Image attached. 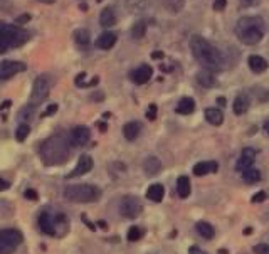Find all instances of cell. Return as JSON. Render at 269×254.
<instances>
[{"mask_svg": "<svg viewBox=\"0 0 269 254\" xmlns=\"http://www.w3.org/2000/svg\"><path fill=\"white\" fill-rule=\"evenodd\" d=\"M205 120L209 121L210 125H214V127H220V125L224 123V113L220 111L219 108H209L205 109Z\"/></svg>", "mask_w": 269, "mask_h": 254, "instance_id": "cell-21", "label": "cell"}, {"mask_svg": "<svg viewBox=\"0 0 269 254\" xmlns=\"http://www.w3.org/2000/svg\"><path fill=\"white\" fill-rule=\"evenodd\" d=\"M143 234H145V231L141 229V227H138V226H133V227H130V231H128V241L130 242H136V241H140L141 237H143Z\"/></svg>", "mask_w": 269, "mask_h": 254, "instance_id": "cell-33", "label": "cell"}, {"mask_svg": "<svg viewBox=\"0 0 269 254\" xmlns=\"http://www.w3.org/2000/svg\"><path fill=\"white\" fill-rule=\"evenodd\" d=\"M217 105H225V99L224 98H217Z\"/></svg>", "mask_w": 269, "mask_h": 254, "instance_id": "cell-48", "label": "cell"}, {"mask_svg": "<svg viewBox=\"0 0 269 254\" xmlns=\"http://www.w3.org/2000/svg\"><path fill=\"white\" fill-rule=\"evenodd\" d=\"M249 68H251V71L252 73H256V74H261V73H264L268 69V61L264 57H261V56H251L249 57Z\"/></svg>", "mask_w": 269, "mask_h": 254, "instance_id": "cell-20", "label": "cell"}, {"mask_svg": "<svg viewBox=\"0 0 269 254\" xmlns=\"http://www.w3.org/2000/svg\"><path fill=\"white\" fill-rule=\"evenodd\" d=\"M29 133H31V128H29V125H27V123L19 125V128H17V131H16V138H17V142H24V140L29 137Z\"/></svg>", "mask_w": 269, "mask_h": 254, "instance_id": "cell-34", "label": "cell"}, {"mask_svg": "<svg viewBox=\"0 0 269 254\" xmlns=\"http://www.w3.org/2000/svg\"><path fill=\"white\" fill-rule=\"evenodd\" d=\"M188 254H207V253H203L199 246H192V248L188 249Z\"/></svg>", "mask_w": 269, "mask_h": 254, "instance_id": "cell-42", "label": "cell"}, {"mask_svg": "<svg viewBox=\"0 0 269 254\" xmlns=\"http://www.w3.org/2000/svg\"><path fill=\"white\" fill-rule=\"evenodd\" d=\"M56 111H57V105H50L49 108L42 113V116H49V115H52V113H56Z\"/></svg>", "mask_w": 269, "mask_h": 254, "instance_id": "cell-40", "label": "cell"}, {"mask_svg": "<svg viewBox=\"0 0 269 254\" xmlns=\"http://www.w3.org/2000/svg\"><path fill=\"white\" fill-rule=\"evenodd\" d=\"M24 236L19 229H2L0 231V254H12L22 244Z\"/></svg>", "mask_w": 269, "mask_h": 254, "instance_id": "cell-7", "label": "cell"}, {"mask_svg": "<svg viewBox=\"0 0 269 254\" xmlns=\"http://www.w3.org/2000/svg\"><path fill=\"white\" fill-rule=\"evenodd\" d=\"M195 229H197V233L201 234L203 239H212L214 236H216V229L212 227V224L205 222V220H201V222H197Z\"/></svg>", "mask_w": 269, "mask_h": 254, "instance_id": "cell-27", "label": "cell"}, {"mask_svg": "<svg viewBox=\"0 0 269 254\" xmlns=\"http://www.w3.org/2000/svg\"><path fill=\"white\" fill-rule=\"evenodd\" d=\"M266 34V24L257 16L241 17L235 24V36L246 46H256L264 39Z\"/></svg>", "mask_w": 269, "mask_h": 254, "instance_id": "cell-3", "label": "cell"}, {"mask_svg": "<svg viewBox=\"0 0 269 254\" xmlns=\"http://www.w3.org/2000/svg\"><path fill=\"white\" fill-rule=\"evenodd\" d=\"M163 196H165V187L162 183H153V185L148 187L147 190V199L151 202H162Z\"/></svg>", "mask_w": 269, "mask_h": 254, "instance_id": "cell-23", "label": "cell"}, {"mask_svg": "<svg viewBox=\"0 0 269 254\" xmlns=\"http://www.w3.org/2000/svg\"><path fill=\"white\" fill-rule=\"evenodd\" d=\"M141 131V125L138 121H128V123L123 127V137H125L128 142H133V140L138 138Z\"/></svg>", "mask_w": 269, "mask_h": 254, "instance_id": "cell-18", "label": "cell"}, {"mask_svg": "<svg viewBox=\"0 0 269 254\" xmlns=\"http://www.w3.org/2000/svg\"><path fill=\"white\" fill-rule=\"evenodd\" d=\"M39 2L47 3V5H50V3H54V2H56V0H39Z\"/></svg>", "mask_w": 269, "mask_h": 254, "instance_id": "cell-47", "label": "cell"}, {"mask_svg": "<svg viewBox=\"0 0 269 254\" xmlns=\"http://www.w3.org/2000/svg\"><path fill=\"white\" fill-rule=\"evenodd\" d=\"M225 9V0H216L214 2V10H224Z\"/></svg>", "mask_w": 269, "mask_h": 254, "instance_id": "cell-39", "label": "cell"}, {"mask_svg": "<svg viewBox=\"0 0 269 254\" xmlns=\"http://www.w3.org/2000/svg\"><path fill=\"white\" fill-rule=\"evenodd\" d=\"M241 177L246 183H256L261 180V172L256 170V168H247V170L242 172Z\"/></svg>", "mask_w": 269, "mask_h": 254, "instance_id": "cell-30", "label": "cell"}, {"mask_svg": "<svg viewBox=\"0 0 269 254\" xmlns=\"http://www.w3.org/2000/svg\"><path fill=\"white\" fill-rule=\"evenodd\" d=\"M242 3H244V5H252L254 2H256V0H241Z\"/></svg>", "mask_w": 269, "mask_h": 254, "instance_id": "cell-45", "label": "cell"}, {"mask_svg": "<svg viewBox=\"0 0 269 254\" xmlns=\"http://www.w3.org/2000/svg\"><path fill=\"white\" fill-rule=\"evenodd\" d=\"M10 187V183L9 182H5L3 179H0V190H7Z\"/></svg>", "mask_w": 269, "mask_h": 254, "instance_id": "cell-43", "label": "cell"}, {"mask_svg": "<svg viewBox=\"0 0 269 254\" xmlns=\"http://www.w3.org/2000/svg\"><path fill=\"white\" fill-rule=\"evenodd\" d=\"M190 192H192V185H190L188 177H185V175L179 177V180H177V194H179V197L187 199L190 196Z\"/></svg>", "mask_w": 269, "mask_h": 254, "instance_id": "cell-25", "label": "cell"}, {"mask_svg": "<svg viewBox=\"0 0 269 254\" xmlns=\"http://www.w3.org/2000/svg\"><path fill=\"white\" fill-rule=\"evenodd\" d=\"M143 211V205L138 200V197L134 196H125L121 199V204H119V214L125 219H134L138 217Z\"/></svg>", "mask_w": 269, "mask_h": 254, "instance_id": "cell-9", "label": "cell"}, {"mask_svg": "<svg viewBox=\"0 0 269 254\" xmlns=\"http://www.w3.org/2000/svg\"><path fill=\"white\" fill-rule=\"evenodd\" d=\"M254 162H256V150L244 148L241 153V157H239L237 163H235V168H237L239 172H244V170H247V168L252 167Z\"/></svg>", "mask_w": 269, "mask_h": 254, "instance_id": "cell-14", "label": "cell"}, {"mask_svg": "<svg viewBox=\"0 0 269 254\" xmlns=\"http://www.w3.org/2000/svg\"><path fill=\"white\" fill-rule=\"evenodd\" d=\"M50 78L47 74H41L37 76L32 84V93H31V105L32 106H37L41 105L44 99L49 96V91H50Z\"/></svg>", "mask_w": 269, "mask_h": 254, "instance_id": "cell-8", "label": "cell"}, {"mask_svg": "<svg viewBox=\"0 0 269 254\" xmlns=\"http://www.w3.org/2000/svg\"><path fill=\"white\" fill-rule=\"evenodd\" d=\"M252 233V229H251V227H247V229H244V234H251Z\"/></svg>", "mask_w": 269, "mask_h": 254, "instance_id": "cell-50", "label": "cell"}, {"mask_svg": "<svg viewBox=\"0 0 269 254\" xmlns=\"http://www.w3.org/2000/svg\"><path fill=\"white\" fill-rule=\"evenodd\" d=\"M25 20H31V16H22L19 19V22H25Z\"/></svg>", "mask_w": 269, "mask_h": 254, "instance_id": "cell-46", "label": "cell"}, {"mask_svg": "<svg viewBox=\"0 0 269 254\" xmlns=\"http://www.w3.org/2000/svg\"><path fill=\"white\" fill-rule=\"evenodd\" d=\"M29 40V32L12 24L0 22V54L7 53L12 47H19Z\"/></svg>", "mask_w": 269, "mask_h": 254, "instance_id": "cell-6", "label": "cell"}, {"mask_svg": "<svg viewBox=\"0 0 269 254\" xmlns=\"http://www.w3.org/2000/svg\"><path fill=\"white\" fill-rule=\"evenodd\" d=\"M197 83L203 88H214L217 84V79H216V76L212 74V71L202 69V71L197 73Z\"/></svg>", "mask_w": 269, "mask_h": 254, "instance_id": "cell-19", "label": "cell"}, {"mask_svg": "<svg viewBox=\"0 0 269 254\" xmlns=\"http://www.w3.org/2000/svg\"><path fill=\"white\" fill-rule=\"evenodd\" d=\"M217 168H219V165H217V162H214V160L199 162V163L194 167V175L202 177V175H207V174H214V172H217Z\"/></svg>", "mask_w": 269, "mask_h": 254, "instance_id": "cell-15", "label": "cell"}, {"mask_svg": "<svg viewBox=\"0 0 269 254\" xmlns=\"http://www.w3.org/2000/svg\"><path fill=\"white\" fill-rule=\"evenodd\" d=\"M151 74H153L151 66L141 64V66H138L136 69H133V71L130 73V79H132L134 84H145V83H148V81L151 79Z\"/></svg>", "mask_w": 269, "mask_h": 254, "instance_id": "cell-12", "label": "cell"}, {"mask_svg": "<svg viewBox=\"0 0 269 254\" xmlns=\"http://www.w3.org/2000/svg\"><path fill=\"white\" fill-rule=\"evenodd\" d=\"M39 153L46 165H61L71 157V142L64 135H52L41 143Z\"/></svg>", "mask_w": 269, "mask_h": 254, "instance_id": "cell-2", "label": "cell"}, {"mask_svg": "<svg viewBox=\"0 0 269 254\" xmlns=\"http://www.w3.org/2000/svg\"><path fill=\"white\" fill-rule=\"evenodd\" d=\"M249 106H251L249 96H247L246 93H241V94H237V98L234 99V105H232V108H234L235 115H244L247 109H249Z\"/></svg>", "mask_w": 269, "mask_h": 254, "instance_id": "cell-17", "label": "cell"}, {"mask_svg": "<svg viewBox=\"0 0 269 254\" xmlns=\"http://www.w3.org/2000/svg\"><path fill=\"white\" fill-rule=\"evenodd\" d=\"M63 196L66 200L74 204H91V202L100 200L101 189L91 183H78V185H69L64 189Z\"/></svg>", "mask_w": 269, "mask_h": 254, "instance_id": "cell-5", "label": "cell"}, {"mask_svg": "<svg viewBox=\"0 0 269 254\" xmlns=\"http://www.w3.org/2000/svg\"><path fill=\"white\" fill-rule=\"evenodd\" d=\"M147 118L148 120H151V121L157 118V106L155 105H150V108H148V111H147Z\"/></svg>", "mask_w": 269, "mask_h": 254, "instance_id": "cell-38", "label": "cell"}, {"mask_svg": "<svg viewBox=\"0 0 269 254\" xmlns=\"http://www.w3.org/2000/svg\"><path fill=\"white\" fill-rule=\"evenodd\" d=\"M254 253L256 254H269V246L268 244H256L254 246Z\"/></svg>", "mask_w": 269, "mask_h": 254, "instance_id": "cell-36", "label": "cell"}, {"mask_svg": "<svg viewBox=\"0 0 269 254\" xmlns=\"http://www.w3.org/2000/svg\"><path fill=\"white\" fill-rule=\"evenodd\" d=\"M100 24H101V27H106V29L116 24V14H115V10H113L111 7H106V9L101 10Z\"/></svg>", "mask_w": 269, "mask_h": 254, "instance_id": "cell-24", "label": "cell"}, {"mask_svg": "<svg viewBox=\"0 0 269 254\" xmlns=\"http://www.w3.org/2000/svg\"><path fill=\"white\" fill-rule=\"evenodd\" d=\"M72 37H74V42L78 44V46H81V47L89 46V42H91L89 31H86V29H78V31H74Z\"/></svg>", "mask_w": 269, "mask_h": 254, "instance_id": "cell-28", "label": "cell"}, {"mask_svg": "<svg viewBox=\"0 0 269 254\" xmlns=\"http://www.w3.org/2000/svg\"><path fill=\"white\" fill-rule=\"evenodd\" d=\"M89 138H91V131L84 125H78L69 133V142H71L72 146H84L89 142Z\"/></svg>", "mask_w": 269, "mask_h": 254, "instance_id": "cell-11", "label": "cell"}, {"mask_svg": "<svg viewBox=\"0 0 269 254\" xmlns=\"http://www.w3.org/2000/svg\"><path fill=\"white\" fill-rule=\"evenodd\" d=\"M39 229L47 236H64L69 229V220L64 212L52 211V209H44L39 212L37 217Z\"/></svg>", "mask_w": 269, "mask_h": 254, "instance_id": "cell-4", "label": "cell"}, {"mask_svg": "<svg viewBox=\"0 0 269 254\" xmlns=\"http://www.w3.org/2000/svg\"><path fill=\"white\" fill-rule=\"evenodd\" d=\"M27 69V66L20 61H2L0 62V81H7L14 78L16 74H20Z\"/></svg>", "mask_w": 269, "mask_h": 254, "instance_id": "cell-10", "label": "cell"}, {"mask_svg": "<svg viewBox=\"0 0 269 254\" xmlns=\"http://www.w3.org/2000/svg\"><path fill=\"white\" fill-rule=\"evenodd\" d=\"M147 34V22L145 20H138L132 29V36L133 39H143Z\"/></svg>", "mask_w": 269, "mask_h": 254, "instance_id": "cell-32", "label": "cell"}, {"mask_svg": "<svg viewBox=\"0 0 269 254\" xmlns=\"http://www.w3.org/2000/svg\"><path fill=\"white\" fill-rule=\"evenodd\" d=\"M190 51L194 54V57L197 59V62L207 71H224L227 61H225L224 54L220 53L219 47H216L214 44H210L207 39H203L202 36H192L190 37Z\"/></svg>", "mask_w": 269, "mask_h": 254, "instance_id": "cell-1", "label": "cell"}, {"mask_svg": "<svg viewBox=\"0 0 269 254\" xmlns=\"http://www.w3.org/2000/svg\"><path fill=\"white\" fill-rule=\"evenodd\" d=\"M93 168V158L89 155H81L78 160V165L74 167V170L71 174H67V179H74V177H79V175H84Z\"/></svg>", "mask_w": 269, "mask_h": 254, "instance_id": "cell-13", "label": "cell"}, {"mask_svg": "<svg viewBox=\"0 0 269 254\" xmlns=\"http://www.w3.org/2000/svg\"><path fill=\"white\" fill-rule=\"evenodd\" d=\"M264 130H266V133L269 135V120H266V123H264Z\"/></svg>", "mask_w": 269, "mask_h": 254, "instance_id": "cell-49", "label": "cell"}, {"mask_svg": "<svg viewBox=\"0 0 269 254\" xmlns=\"http://www.w3.org/2000/svg\"><path fill=\"white\" fill-rule=\"evenodd\" d=\"M86 73H81V74L76 76V86L83 88V86H88V83H86Z\"/></svg>", "mask_w": 269, "mask_h": 254, "instance_id": "cell-37", "label": "cell"}, {"mask_svg": "<svg viewBox=\"0 0 269 254\" xmlns=\"http://www.w3.org/2000/svg\"><path fill=\"white\" fill-rule=\"evenodd\" d=\"M116 39L118 37H116L115 32H110V31L103 32V34L96 39V47H100V49H103V51H108L116 44Z\"/></svg>", "mask_w": 269, "mask_h": 254, "instance_id": "cell-16", "label": "cell"}, {"mask_svg": "<svg viewBox=\"0 0 269 254\" xmlns=\"http://www.w3.org/2000/svg\"><path fill=\"white\" fill-rule=\"evenodd\" d=\"M162 3H163V7L172 14L182 12L185 7V0H162Z\"/></svg>", "mask_w": 269, "mask_h": 254, "instance_id": "cell-29", "label": "cell"}, {"mask_svg": "<svg viewBox=\"0 0 269 254\" xmlns=\"http://www.w3.org/2000/svg\"><path fill=\"white\" fill-rule=\"evenodd\" d=\"M266 197H268L266 192H257V194H254L251 200H252V204H261V202L266 200Z\"/></svg>", "mask_w": 269, "mask_h": 254, "instance_id": "cell-35", "label": "cell"}, {"mask_svg": "<svg viewBox=\"0 0 269 254\" xmlns=\"http://www.w3.org/2000/svg\"><path fill=\"white\" fill-rule=\"evenodd\" d=\"M175 111L179 115H190V113L195 111V101L192 98H182L177 105Z\"/></svg>", "mask_w": 269, "mask_h": 254, "instance_id": "cell-26", "label": "cell"}, {"mask_svg": "<svg viewBox=\"0 0 269 254\" xmlns=\"http://www.w3.org/2000/svg\"><path fill=\"white\" fill-rule=\"evenodd\" d=\"M25 197L31 199V200H37V194H35V190H32V189L25 190Z\"/></svg>", "mask_w": 269, "mask_h": 254, "instance_id": "cell-41", "label": "cell"}, {"mask_svg": "<svg viewBox=\"0 0 269 254\" xmlns=\"http://www.w3.org/2000/svg\"><path fill=\"white\" fill-rule=\"evenodd\" d=\"M151 57H153V59H162V57H163V53H160V51H157V53L151 54Z\"/></svg>", "mask_w": 269, "mask_h": 254, "instance_id": "cell-44", "label": "cell"}, {"mask_svg": "<svg viewBox=\"0 0 269 254\" xmlns=\"http://www.w3.org/2000/svg\"><path fill=\"white\" fill-rule=\"evenodd\" d=\"M126 7H128L130 12L138 14V12H143L147 9V0H125Z\"/></svg>", "mask_w": 269, "mask_h": 254, "instance_id": "cell-31", "label": "cell"}, {"mask_svg": "<svg viewBox=\"0 0 269 254\" xmlns=\"http://www.w3.org/2000/svg\"><path fill=\"white\" fill-rule=\"evenodd\" d=\"M143 170L147 175H157L162 170V162L157 157H148L143 163Z\"/></svg>", "mask_w": 269, "mask_h": 254, "instance_id": "cell-22", "label": "cell"}]
</instances>
